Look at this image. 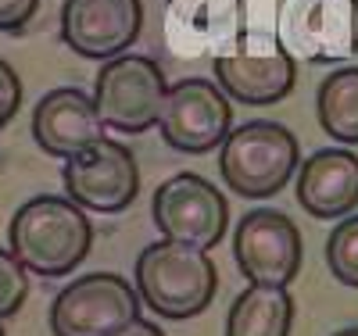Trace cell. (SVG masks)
<instances>
[{
  "instance_id": "52a82bcc",
  "label": "cell",
  "mask_w": 358,
  "mask_h": 336,
  "mask_svg": "<svg viewBox=\"0 0 358 336\" xmlns=\"http://www.w3.org/2000/svg\"><path fill=\"white\" fill-rule=\"evenodd\" d=\"M65 197L76 200L83 211L97 215H118L140 193V168L126 143L118 140H94L79 154L65 161Z\"/></svg>"
},
{
  "instance_id": "7402d4cb",
  "label": "cell",
  "mask_w": 358,
  "mask_h": 336,
  "mask_svg": "<svg viewBox=\"0 0 358 336\" xmlns=\"http://www.w3.org/2000/svg\"><path fill=\"white\" fill-rule=\"evenodd\" d=\"M0 336H4V326H0Z\"/></svg>"
},
{
  "instance_id": "5b68a950",
  "label": "cell",
  "mask_w": 358,
  "mask_h": 336,
  "mask_svg": "<svg viewBox=\"0 0 358 336\" xmlns=\"http://www.w3.org/2000/svg\"><path fill=\"white\" fill-rule=\"evenodd\" d=\"M140 293L118 272H90L72 279L50 304L54 336H111L140 319Z\"/></svg>"
},
{
  "instance_id": "8992f818",
  "label": "cell",
  "mask_w": 358,
  "mask_h": 336,
  "mask_svg": "<svg viewBox=\"0 0 358 336\" xmlns=\"http://www.w3.org/2000/svg\"><path fill=\"white\" fill-rule=\"evenodd\" d=\"M151 215L162 233V240L190 243V247L212 251L226 236L229 226V204L215 190V182H208L197 172H176L155 190Z\"/></svg>"
},
{
  "instance_id": "277c9868",
  "label": "cell",
  "mask_w": 358,
  "mask_h": 336,
  "mask_svg": "<svg viewBox=\"0 0 358 336\" xmlns=\"http://www.w3.org/2000/svg\"><path fill=\"white\" fill-rule=\"evenodd\" d=\"M165 94H169V82L165 72L158 68V61L129 50L104 61L94 79V104L104 129L126 133V136L158 126Z\"/></svg>"
},
{
  "instance_id": "4fadbf2b",
  "label": "cell",
  "mask_w": 358,
  "mask_h": 336,
  "mask_svg": "<svg viewBox=\"0 0 358 336\" xmlns=\"http://www.w3.org/2000/svg\"><path fill=\"white\" fill-rule=\"evenodd\" d=\"M297 204L312 219H344L358 207V154L348 147H326L301 161Z\"/></svg>"
},
{
  "instance_id": "3957f363",
  "label": "cell",
  "mask_w": 358,
  "mask_h": 336,
  "mask_svg": "<svg viewBox=\"0 0 358 336\" xmlns=\"http://www.w3.org/2000/svg\"><path fill=\"white\" fill-rule=\"evenodd\" d=\"M297 136L280 126V122H244V126L229 129V136L219 147V175L222 182L248 200L276 197L290 175H297Z\"/></svg>"
},
{
  "instance_id": "5bb4252c",
  "label": "cell",
  "mask_w": 358,
  "mask_h": 336,
  "mask_svg": "<svg viewBox=\"0 0 358 336\" xmlns=\"http://www.w3.org/2000/svg\"><path fill=\"white\" fill-rule=\"evenodd\" d=\"M294 326V297L287 286H258L251 283L236 293L226 315V336H290Z\"/></svg>"
},
{
  "instance_id": "ba28073f",
  "label": "cell",
  "mask_w": 358,
  "mask_h": 336,
  "mask_svg": "<svg viewBox=\"0 0 358 336\" xmlns=\"http://www.w3.org/2000/svg\"><path fill=\"white\" fill-rule=\"evenodd\" d=\"M233 258L248 283L258 286H290L301 272L305 243L290 215L276 207H255L236 222Z\"/></svg>"
},
{
  "instance_id": "ffe728a7",
  "label": "cell",
  "mask_w": 358,
  "mask_h": 336,
  "mask_svg": "<svg viewBox=\"0 0 358 336\" xmlns=\"http://www.w3.org/2000/svg\"><path fill=\"white\" fill-rule=\"evenodd\" d=\"M111 336H165V329H158V322H147V319H133L129 326H122Z\"/></svg>"
},
{
  "instance_id": "44dd1931",
  "label": "cell",
  "mask_w": 358,
  "mask_h": 336,
  "mask_svg": "<svg viewBox=\"0 0 358 336\" xmlns=\"http://www.w3.org/2000/svg\"><path fill=\"white\" fill-rule=\"evenodd\" d=\"M334 336H358V326H355V329H337Z\"/></svg>"
},
{
  "instance_id": "7a4b0ae2",
  "label": "cell",
  "mask_w": 358,
  "mask_h": 336,
  "mask_svg": "<svg viewBox=\"0 0 358 336\" xmlns=\"http://www.w3.org/2000/svg\"><path fill=\"white\" fill-rule=\"evenodd\" d=\"M133 279H136L133 286H136L140 300L158 319L183 322V319L201 315L215 300L219 268L201 247L176 243V240H158L140 251Z\"/></svg>"
},
{
  "instance_id": "30bf717a",
  "label": "cell",
  "mask_w": 358,
  "mask_h": 336,
  "mask_svg": "<svg viewBox=\"0 0 358 336\" xmlns=\"http://www.w3.org/2000/svg\"><path fill=\"white\" fill-rule=\"evenodd\" d=\"M143 29L140 0H65L62 40L90 61H111L126 54Z\"/></svg>"
},
{
  "instance_id": "9c48e42d",
  "label": "cell",
  "mask_w": 358,
  "mask_h": 336,
  "mask_svg": "<svg viewBox=\"0 0 358 336\" xmlns=\"http://www.w3.org/2000/svg\"><path fill=\"white\" fill-rule=\"evenodd\" d=\"M233 129V108L229 97L212 79H179L169 86L158 133L179 154H208L222 147Z\"/></svg>"
},
{
  "instance_id": "ac0fdd59",
  "label": "cell",
  "mask_w": 358,
  "mask_h": 336,
  "mask_svg": "<svg viewBox=\"0 0 358 336\" xmlns=\"http://www.w3.org/2000/svg\"><path fill=\"white\" fill-rule=\"evenodd\" d=\"M18 108H22V79L8 61L0 57V129L18 115Z\"/></svg>"
},
{
  "instance_id": "6da1fadb",
  "label": "cell",
  "mask_w": 358,
  "mask_h": 336,
  "mask_svg": "<svg viewBox=\"0 0 358 336\" xmlns=\"http://www.w3.org/2000/svg\"><path fill=\"white\" fill-rule=\"evenodd\" d=\"M8 243V251L22 261L25 272L43 279H62L86 261L94 247V226L76 200L43 193L15 211Z\"/></svg>"
},
{
  "instance_id": "e0dca14e",
  "label": "cell",
  "mask_w": 358,
  "mask_h": 336,
  "mask_svg": "<svg viewBox=\"0 0 358 336\" xmlns=\"http://www.w3.org/2000/svg\"><path fill=\"white\" fill-rule=\"evenodd\" d=\"M25 297H29V272L11 251L0 247V322L18 315Z\"/></svg>"
},
{
  "instance_id": "7c38bea8",
  "label": "cell",
  "mask_w": 358,
  "mask_h": 336,
  "mask_svg": "<svg viewBox=\"0 0 358 336\" xmlns=\"http://www.w3.org/2000/svg\"><path fill=\"white\" fill-rule=\"evenodd\" d=\"M104 136V122L90 94L76 86H57L40 97L33 111V140L43 147V154L69 161L83 147Z\"/></svg>"
},
{
  "instance_id": "2e32d148",
  "label": "cell",
  "mask_w": 358,
  "mask_h": 336,
  "mask_svg": "<svg viewBox=\"0 0 358 336\" xmlns=\"http://www.w3.org/2000/svg\"><path fill=\"white\" fill-rule=\"evenodd\" d=\"M326 265L334 279L358 290V215H348L326 240Z\"/></svg>"
},
{
  "instance_id": "d6986e66",
  "label": "cell",
  "mask_w": 358,
  "mask_h": 336,
  "mask_svg": "<svg viewBox=\"0 0 358 336\" xmlns=\"http://www.w3.org/2000/svg\"><path fill=\"white\" fill-rule=\"evenodd\" d=\"M36 11L40 0H0V33H22Z\"/></svg>"
},
{
  "instance_id": "8fae6325",
  "label": "cell",
  "mask_w": 358,
  "mask_h": 336,
  "mask_svg": "<svg viewBox=\"0 0 358 336\" xmlns=\"http://www.w3.org/2000/svg\"><path fill=\"white\" fill-rule=\"evenodd\" d=\"M215 82L226 97L241 104H251V108L280 104L283 97H290V89L297 82V61L280 43H273L262 54L255 50L222 54L215 57Z\"/></svg>"
},
{
  "instance_id": "9a60e30c",
  "label": "cell",
  "mask_w": 358,
  "mask_h": 336,
  "mask_svg": "<svg viewBox=\"0 0 358 336\" xmlns=\"http://www.w3.org/2000/svg\"><path fill=\"white\" fill-rule=\"evenodd\" d=\"M319 126L337 143H358V68H337L319 82Z\"/></svg>"
}]
</instances>
